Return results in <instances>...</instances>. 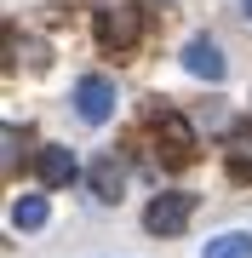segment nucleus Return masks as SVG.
Listing matches in <instances>:
<instances>
[{
  "mask_svg": "<svg viewBox=\"0 0 252 258\" xmlns=\"http://www.w3.org/2000/svg\"><path fill=\"white\" fill-rule=\"evenodd\" d=\"M92 195L98 201H121L126 195V161L121 155H98L92 161Z\"/></svg>",
  "mask_w": 252,
  "mask_h": 258,
  "instance_id": "6",
  "label": "nucleus"
},
{
  "mask_svg": "<svg viewBox=\"0 0 252 258\" xmlns=\"http://www.w3.org/2000/svg\"><path fill=\"white\" fill-rule=\"evenodd\" d=\"M0 138H6V172H12V166H18V126H6Z\"/></svg>",
  "mask_w": 252,
  "mask_h": 258,
  "instance_id": "10",
  "label": "nucleus"
},
{
  "mask_svg": "<svg viewBox=\"0 0 252 258\" xmlns=\"http://www.w3.org/2000/svg\"><path fill=\"white\" fill-rule=\"evenodd\" d=\"M46 218H52L46 195H23V201H12V224H18V230H40Z\"/></svg>",
  "mask_w": 252,
  "mask_h": 258,
  "instance_id": "9",
  "label": "nucleus"
},
{
  "mask_svg": "<svg viewBox=\"0 0 252 258\" xmlns=\"http://www.w3.org/2000/svg\"><path fill=\"white\" fill-rule=\"evenodd\" d=\"M241 6H246V18H252V0H241Z\"/></svg>",
  "mask_w": 252,
  "mask_h": 258,
  "instance_id": "11",
  "label": "nucleus"
},
{
  "mask_svg": "<svg viewBox=\"0 0 252 258\" xmlns=\"http://www.w3.org/2000/svg\"><path fill=\"white\" fill-rule=\"evenodd\" d=\"M35 172H40V184H46V189H63V184H75L80 161L69 155V144H46V149L35 155Z\"/></svg>",
  "mask_w": 252,
  "mask_h": 258,
  "instance_id": "4",
  "label": "nucleus"
},
{
  "mask_svg": "<svg viewBox=\"0 0 252 258\" xmlns=\"http://www.w3.org/2000/svg\"><path fill=\"white\" fill-rule=\"evenodd\" d=\"M138 29H143V18H138V6H126V0H115V6L98 12V40L115 46V52H126L132 40H138Z\"/></svg>",
  "mask_w": 252,
  "mask_h": 258,
  "instance_id": "3",
  "label": "nucleus"
},
{
  "mask_svg": "<svg viewBox=\"0 0 252 258\" xmlns=\"http://www.w3.org/2000/svg\"><path fill=\"white\" fill-rule=\"evenodd\" d=\"M224 161H229L235 178H252V126H235L224 138Z\"/></svg>",
  "mask_w": 252,
  "mask_h": 258,
  "instance_id": "7",
  "label": "nucleus"
},
{
  "mask_svg": "<svg viewBox=\"0 0 252 258\" xmlns=\"http://www.w3.org/2000/svg\"><path fill=\"white\" fill-rule=\"evenodd\" d=\"M189 212H195V195L189 189H160L149 207H143V230L149 235H184Z\"/></svg>",
  "mask_w": 252,
  "mask_h": 258,
  "instance_id": "1",
  "label": "nucleus"
},
{
  "mask_svg": "<svg viewBox=\"0 0 252 258\" xmlns=\"http://www.w3.org/2000/svg\"><path fill=\"white\" fill-rule=\"evenodd\" d=\"M184 69L201 75V81H224V52H218V40H212V35H189V46H184Z\"/></svg>",
  "mask_w": 252,
  "mask_h": 258,
  "instance_id": "5",
  "label": "nucleus"
},
{
  "mask_svg": "<svg viewBox=\"0 0 252 258\" xmlns=\"http://www.w3.org/2000/svg\"><path fill=\"white\" fill-rule=\"evenodd\" d=\"M201 258H252V235H246V230H224V235L206 241Z\"/></svg>",
  "mask_w": 252,
  "mask_h": 258,
  "instance_id": "8",
  "label": "nucleus"
},
{
  "mask_svg": "<svg viewBox=\"0 0 252 258\" xmlns=\"http://www.w3.org/2000/svg\"><path fill=\"white\" fill-rule=\"evenodd\" d=\"M115 103H121V92H115L109 75H80L75 81V115L86 126H103V120L115 115Z\"/></svg>",
  "mask_w": 252,
  "mask_h": 258,
  "instance_id": "2",
  "label": "nucleus"
}]
</instances>
